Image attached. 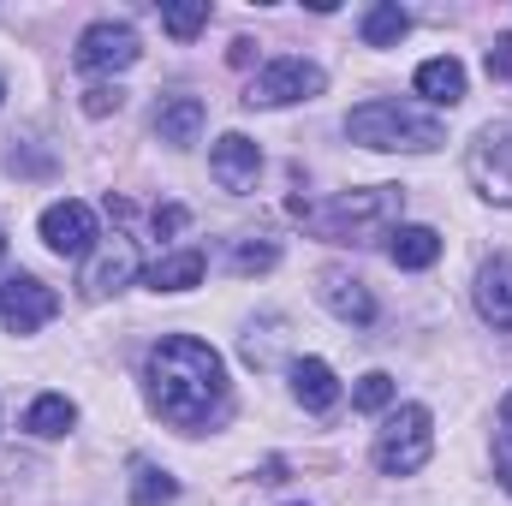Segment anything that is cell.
I'll return each mask as SVG.
<instances>
[{
    "label": "cell",
    "instance_id": "1",
    "mask_svg": "<svg viewBox=\"0 0 512 506\" xmlns=\"http://www.w3.org/2000/svg\"><path fill=\"white\" fill-rule=\"evenodd\" d=\"M143 393L173 429H209L227 405V364L197 334H167L143 358Z\"/></svg>",
    "mask_w": 512,
    "mask_h": 506
},
{
    "label": "cell",
    "instance_id": "2",
    "mask_svg": "<svg viewBox=\"0 0 512 506\" xmlns=\"http://www.w3.org/2000/svg\"><path fill=\"white\" fill-rule=\"evenodd\" d=\"M292 215H304L310 233H322L328 245H376L399 227L405 215V191L399 185H364V191H340L322 209H310L304 197H292Z\"/></svg>",
    "mask_w": 512,
    "mask_h": 506
},
{
    "label": "cell",
    "instance_id": "3",
    "mask_svg": "<svg viewBox=\"0 0 512 506\" xmlns=\"http://www.w3.org/2000/svg\"><path fill=\"white\" fill-rule=\"evenodd\" d=\"M346 137L364 149H382V155H429L447 143V126L411 102H364L346 114Z\"/></svg>",
    "mask_w": 512,
    "mask_h": 506
},
{
    "label": "cell",
    "instance_id": "4",
    "mask_svg": "<svg viewBox=\"0 0 512 506\" xmlns=\"http://www.w3.org/2000/svg\"><path fill=\"white\" fill-rule=\"evenodd\" d=\"M370 453H376V471H387V477L423 471L429 453H435V417H429V405H399L382 429H376V447Z\"/></svg>",
    "mask_w": 512,
    "mask_h": 506
},
{
    "label": "cell",
    "instance_id": "5",
    "mask_svg": "<svg viewBox=\"0 0 512 506\" xmlns=\"http://www.w3.org/2000/svg\"><path fill=\"white\" fill-rule=\"evenodd\" d=\"M465 179L477 185L483 203L512 209V120H495V126L477 131V143L465 149Z\"/></svg>",
    "mask_w": 512,
    "mask_h": 506
},
{
    "label": "cell",
    "instance_id": "6",
    "mask_svg": "<svg viewBox=\"0 0 512 506\" xmlns=\"http://www.w3.org/2000/svg\"><path fill=\"white\" fill-rule=\"evenodd\" d=\"M322 90H328V72H322V66L280 54V60H268L251 78L245 102H251V108H292V102H310V96H322Z\"/></svg>",
    "mask_w": 512,
    "mask_h": 506
},
{
    "label": "cell",
    "instance_id": "7",
    "mask_svg": "<svg viewBox=\"0 0 512 506\" xmlns=\"http://www.w3.org/2000/svg\"><path fill=\"white\" fill-rule=\"evenodd\" d=\"M143 274V256H137V239L126 233H108V239H96V251L84 256V298H114V292H126L131 280Z\"/></svg>",
    "mask_w": 512,
    "mask_h": 506
},
{
    "label": "cell",
    "instance_id": "8",
    "mask_svg": "<svg viewBox=\"0 0 512 506\" xmlns=\"http://www.w3.org/2000/svg\"><path fill=\"white\" fill-rule=\"evenodd\" d=\"M137 54H143V42L126 18H96L72 48L78 72H126V66H137Z\"/></svg>",
    "mask_w": 512,
    "mask_h": 506
},
{
    "label": "cell",
    "instance_id": "9",
    "mask_svg": "<svg viewBox=\"0 0 512 506\" xmlns=\"http://www.w3.org/2000/svg\"><path fill=\"white\" fill-rule=\"evenodd\" d=\"M36 233H42V245L54 256H90L96 251V209L90 203H78V197H60V203H48L42 209V221H36Z\"/></svg>",
    "mask_w": 512,
    "mask_h": 506
},
{
    "label": "cell",
    "instance_id": "10",
    "mask_svg": "<svg viewBox=\"0 0 512 506\" xmlns=\"http://www.w3.org/2000/svg\"><path fill=\"white\" fill-rule=\"evenodd\" d=\"M54 310H60V298H54V286H42L36 274H12V280L0 286V328H6V334H36V328L54 322Z\"/></svg>",
    "mask_w": 512,
    "mask_h": 506
},
{
    "label": "cell",
    "instance_id": "11",
    "mask_svg": "<svg viewBox=\"0 0 512 506\" xmlns=\"http://www.w3.org/2000/svg\"><path fill=\"white\" fill-rule=\"evenodd\" d=\"M316 298H322V310L340 316L346 328H370V322H376V292H370L352 268H340V262H328V268L316 274Z\"/></svg>",
    "mask_w": 512,
    "mask_h": 506
},
{
    "label": "cell",
    "instance_id": "12",
    "mask_svg": "<svg viewBox=\"0 0 512 506\" xmlns=\"http://www.w3.org/2000/svg\"><path fill=\"white\" fill-rule=\"evenodd\" d=\"M209 173L221 179V191L245 197V191H256V173H262V149H256L245 131H227V137H215V143H209Z\"/></svg>",
    "mask_w": 512,
    "mask_h": 506
},
{
    "label": "cell",
    "instance_id": "13",
    "mask_svg": "<svg viewBox=\"0 0 512 506\" xmlns=\"http://www.w3.org/2000/svg\"><path fill=\"white\" fill-rule=\"evenodd\" d=\"M471 298H477V316H483L489 328L512 334V256H489V262L477 268Z\"/></svg>",
    "mask_w": 512,
    "mask_h": 506
},
{
    "label": "cell",
    "instance_id": "14",
    "mask_svg": "<svg viewBox=\"0 0 512 506\" xmlns=\"http://www.w3.org/2000/svg\"><path fill=\"white\" fill-rule=\"evenodd\" d=\"M203 120H209V108H203V96H161L155 102V137L161 143H173V149H191L197 137H203Z\"/></svg>",
    "mask_w": 512,
    "mask_h": 506
},
{
    "label": "cell",
    "instance_id": "15",
    "mask_svg": "<svg viewBox=\"0 0 512 506\" xmlns=\"http://www.w3.org/2000/svg\"><path fill=\"white\" fill-rule=\"evenodd\" d=\"M292 399L304 405V411H334L340 405V376L322 364V358H292Z\"/></svg>",
    "mask_w": 512,
    "mask_h": 506
},
{
    "label": "cell",
    "instance_id": "16",
    "mask_svg": "<svg viewBox=\"0 0 512 506\" xmlns=\"http://www.w3.org/2000/svg\"><path fill=\"white\" fill-rule=\"evenodd\" d=\"M417 96L435 102V108H459V102H465V66H459L453 54L423 60V66H417Z\"/></svg>",
    "mask_w": 512,
    "mask_h": 506
},
{
    "label": "cell",
    "instance_id": "17",
    "mask_svg": "<svg viewBox=\"0 0 512 506\" xmlns=\"http://www.w3.org/2000/svg\"><path fill=\"white\" fill-rule=\"evenodd\" d=\"M72 423H78V405L66 393H36L30 411H24V429L36 441H60V435H72Z\"/></svg>",
    "mask_w": 512,
    "mask_h": 506
},
{
    "label": "cell",
    "instance_id": "18",
    "mask_svg": "<svg viewBox=\"0 0 512 506\" xmlns=\"http://www.w3.org/2000/svg\"><path fill=\"white\" fill-rule=\"evenodd\" d=\"M203 274H209V256L203 251H167L149 268V286L155 292H191V286H203Z\"/></svg>",
    "mask_w": 512,
    "mask_h": 506
},
{
    "label": "cell",
    "instance_id": "19",
    "mask_svg": "<svg viewBox=\"0 0 512 506\" xmlns=\"http://www.w3.org/2000/svg\"><path fill=\"white\" fill-rule=\"evenodd\" d=\"M405 30H411V12H405L399 0H376V6L358 18L364 48H399V42H405Z\"/></svg>",
    "mask_w": 512,
    "mask_h": 506
},
{
    "label": "cell",
    "instance_id": "20",
    "mask_svg": "<svg viewBox=\"0 0 512 506\" xmlns=\"http://www.w3.org/2000/svg\"><path fill=\"white\" fill-rule=\"evenodd\" d=\"M387 256H393V268H429L435 256H441V233L435 227H393L387 233Z\"/></svg>",
    "mask_w": 512,
    "mask_h": 506
},
{
    "label": "cell",
    "instance_id": "21",
    "mask_svg": "<svg viewBox=\"0 0 512 506\" xmlns=\"http://www.w3.org/2000/svg\"><path fill=\"white\" fill-rule=\"evenodd\" d=\"M245 358H251L256 370H274V364L286 358V316H262V322H251Z\"/></svg>",
    "mask_w": 512,
    "mask_h": 506
},
{
    "label": "cell",
    "instance_id": "22",
    "mask_svg": "<svg viewBox=\"0 0 512 506\" xmlns=\"http://www.w3.org/2000/svg\"><path fill=\"white\" fill-rule=\"evenodd\" d=\"M173 495H179V483L161 465H149V459L131 465V506H167Z\"/></svg>",
    "mask_w": 512,
    "mask_h": 506
},
{
    "label": "cell",
    "instance_id": "23",
    "mask_svg": "<svg viewBox=\"0 0 512 506\" xmlns=\"http://www.w3.org/2000/svg\"><path fill=\"white\" fill-rule=\"evenodd\" d=\"M203 24H209V0H173V6H161V30L179 36V42H191Z\"/></svg>",
    "mask_w": 512,
    "mask_h": 506
},
{
    "label": "cell",
    "instance_id": "24",
    "mask_svg": "<svg viewBox=\"0 0 512 506\" xmlns=\"http://www.w3.org/2000/svg\"><path fill=\"white\" fill-rule=\"evenodd\" d=\"M352 405H358V411H387V405H393V376H387V370L358 376V387H352Z\"/></svg>",
    "mask_w": 512,
    "mask_h": 506
},
{
    "label": "cell",
    "instance_id": "25",
    "mask_svg": "<svg viewBox=\"0 0 512 506\" xmlns=\"http://www.w3.org/2000/svg\"><path fill=\"white\" fill-rule=\"evenodd\" d=\"M120 102H126V90H120V84H90V90H84V114H90V120L120 114Z\"/></svg>",
    "mask_w": 512,
    "mask_h": 506
},
{
    "label": "cell",
    "instance_id": "26",
    "mask_svg": "<svg viewBox=\"0 0 512 506\" xmlns=\"http://www.w3.org/2000/svg\"><path fill=\"white\" fill-rule=\"evenodd\" d=\"M274 262H280V251H274L268 239H262V245H239V251H233V274H268Z\"/></svg>",
    "mask_w": 512,
    "mask_h": 506
},
{
    "label": "cell",
    "instance_id": "27",
    "mask_svg": "<svg viewBox=\"0 0 512 506\" xmlns=\"http://www.w3.org/2000/svg\"><path fill=\"white\" fill-rule=\"evenodd\" d=\"M512 72V36H495V48H489V78H507Z\"/></svg>",
    "mask_w": 512,
    "mask_h": 506
},
{
    "label": "cell",
    "instance_id": "28",
    "mask_svg": "<svg viewBox=\"0 0 512 506\" xmlns=\"http://www.w3.org/2000/svg\"><path fill=\"white\" fill-rule=\"evenodd\" d=\"M495 471H501V483L512 489V441H501V447H495Z\"/></svg>",
    "mask_w": 512,
    "mask_h": 506
},
{
    "label": "cell",
    "instance_id": "29",
    "mask_svg": "<svg viewBox=\"0 0 512 506\" xmlns=\"http://www.w3.org/2000/svg\"><path fill=\"white\" fill-rule=\"evenodd\" d=\"M251 48H256L251 36H239V42H233V66H251Z\"/></svg>",
    "mask_w": 512,
    "mask_h": 506
},
{
    "label": "cell",
    "instance_id": "30",
    "mask_svg": "<svg viewBox=\"0 0 512 506\" xmlns=\"http://www.w3.org/2000/svg\"><path fill=\"white\" fill-rule=\"evenodd\" d=\"M501 441H512V393L501 399Z\"/></svg>",
    "mask_w": 512,
    "mask_h": 506
},
{
    "label": "cell",
    "instance_id": "31",
    "mask_svg": "<svg viewBox=\"0 0 512 506\" xmlns=\"http://www.w3.org/2000/svg\"><path fill=\"white\" fill-rule=\"evenodd\" d=\"M0 256H6V239H0Z\"/></svg>",
    "mask_w": 512,
    "mask_h": 506
},
{
    "label": "cell",
    "instance_id": "32",
    "mask_svg": "<svg viewBox=\"0 0 512 506\" xmlns=\"http://www.w3.org/2000/svg\"><path fill=\"white\" fill-rule=\"evenodd\" d=\"M298 506H304V501H298Z\"/></svg>",
    "mask_w": 512,
    "mask_h": 506
}]
</instances>
